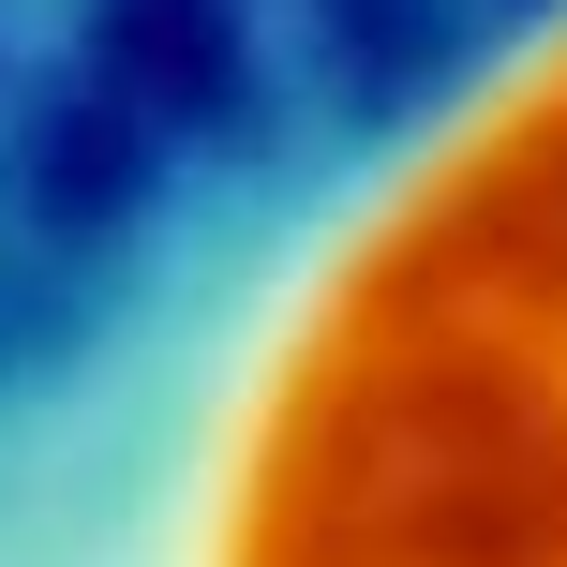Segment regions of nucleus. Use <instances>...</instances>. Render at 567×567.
I'll use <instances>...</instances> for the list:
<instances>
[{"mask_svg": "<svg viewBox=\"0 0 567 567\" xmlns=\"http://www.w3.org/2000/svg\"><path fill=\"white\" fill-rule=\"evenodd\" d=\"M0 567H567V0L0 419Z\"/></svg>", "mask_w": 567, "mask_h": 567, "instance_id": "1", "label": "nucleus"}]
</instances>
